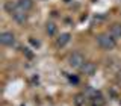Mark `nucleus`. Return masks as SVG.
Segmentation results:
<instances>
[{
	"instance_id": "1",
	"label": "nucleus",
	"mask_w": 121,
	"mask_h": 106,
	"mask_svg": "<svg viewBox=\"0 0 121 106\" xmlns=\"http://www.w3.org/2000/svg\"><path fill=\"white\" fill-rule=\"evenodd\" d=\"M97 44L100 45L103 50H113L117 45V40L111 33H100L97 36Z\"/></svg>"
},
{
	"instance_id": "2",
	"label": "nucleus",
	"mask_w": 121,
	"mask_h": 106,
	"mask_svg": "<svg viewBox=\"0 0 121 106\" xmlns=\"http://www.w3.org/2000/svg\"><path fill=\"white\" fill-rule=\"evenodd\" d=\"M85 56L82 55L80 52H73L70 56H68V65L71 68H82L85 65Z\"/></svg>"
},
{
	"instance_id": "3",
	"label": "nucleus",
	"mask_w": 121,
	"mask_h": 106,
	"mask_svg": "<svg viewBox=\"0 0 121 106\" xmlns=\"http://www.w3.org/2000/svg\"><path fill=\"white\" fill-rule=\"evenodd\" d=\"M0 43L3 45H14L15 44V35L12 32H2L0 33Z\"/></svg>"
},
{
	"instance_id": "4",
	"label": "nucleus",
	"mask_w": 121,
	"mask_h": 106,
	"mask_svg": "<svg viewBox=\"0 0 121 106\" xmlns=\"http://www.w3.org/2000/svg\"><path fill=\"white\" fill-rule=\"evenodd\" d=\"M12 18L17 23H24L26 20H27V12H26V11H23V9H20V8H18V5H17V8H15V9L12 11Z\"/></svg>"
},
{
	"instance_id": "5",
	"label": "nucleus",
	"mask_w": 121,
	"mask_h": 106,
	"mask_svg": "<svg viewBox=\"0 0 121 106\" xmlns=\"http://www.w3.org/2000/svg\"><path fill=\"white\" fill-rule=\"evenodd\" d=\"M70 40H71V35L68 32L60 33V35L56 38V45H58V47H65V45L70 43Z\"/></svg>"
},
{
	"instance_id": "6",
	"label": "nucleus",
	"mask_w": 121,
	"mask_h": 106,
	"mask_svg": "<svg viewBox=\"0 0 121 106\" xmlns=\"http://www.w3.org/2000/svg\"><path fill=\"white\" fill-rule=\"evenodd\" d=\"M80 70H82V73H83V74H86V76H92V74L97 71V65H95L94 62H85V65H83Z\"/></svg>"
},
{
	"instance_id": "7",
	"label": "nucleus",
	"mask_w": 121,
	"mask_h": 106,
	"mask_svg": "<svg viewBox=\"0 0 121 106\" xmlns=\"http://www.w3.org/2000/svg\"><path fill=\"white\" fill-rule=\"evenodd\" d=\"M17 5H18L20 9H23V11H26V12H27V11H30L33 8L35 3H33V0H18Z\"/></svg>"
},
{
	"instance_id": "8",
	"label": "nucleus",
	"mask_w": 121,
	"mask_h": 106,
	"mask_svg": "<svg viewBox=\"0 0 121 106\" xmlns=\"http://www.w3.org/2000/svg\"><path fill=\"white\" fill-rule=\"evenodd\" d=\"M109 33H111L115 40H117V38H121V24H120V23L112 24L111 26V32H109Z\"/></svg>"
},
{
	"instance_id": "9",
	"label": "nucleus",
	"mask_w": 121,
	"mask_h": 106,
	"mask_svg": "<svg viewBox=\"0 0 121 106\" xmlns=\"http://www.w3.org/2000/svg\"><path fill=\"white\" fill-rule=\"evenodd\" d=\"M56 30H58V27H56V24H55L53 21H48V23H47V26H45V32H47L50 36H53V35L56 33Z\"/></svg>"
}]
</instances>
